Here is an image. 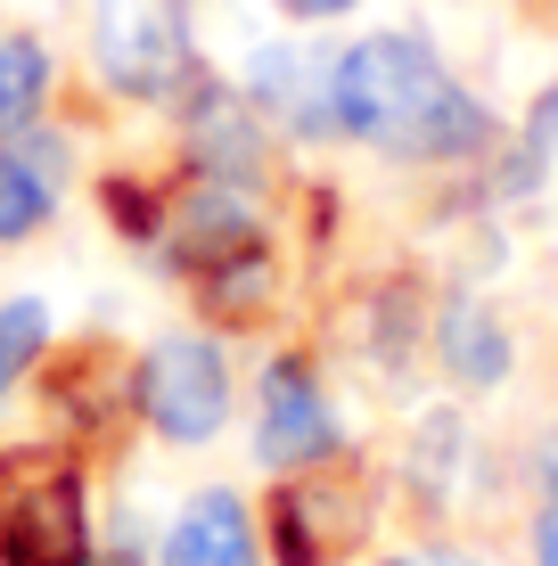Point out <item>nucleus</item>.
Returning a JSON list of instances; mask_svg holds the SVG:
<instances>
[{"instance_id":"nucleus-1","label":"nucleus","mask_w":558,"mask_h":566,"mask_svg":"<svg viewBox=\"0 0 558 566\" xmlns=\"http://www.w3.org/2000/svg\"><path fill=\"white\" fill-rule=\"evenodd\" d=\"M337 124L419 165H460L493 140V115L411 33H370L337 57Z\"/></svg>"},{"instance_id":"nucleus-2","label":"nucleus","mask_w":558,"mask_h":566,"mask_svg":"<svg viewBox=\"0 0 558 566\" xmlns=\"http://www.w3.org/2000/svg\"><path fill=\"white\" fill-rule=\"evenodd\" d=\"M91 50L124 99H172L189 83V0H91Z\"/></svg>"},{"instance_id":"nucleus-3","label":"nucleus","mask_w":558,"mask_h":566,"mask_svg":"<svg viewBox=\"0 0 558 566\" xmlns=\"http://www.w3.org/2000/svg\"><path fill=\"white\" fill-rule=\"evenodd\" d=\"M0 566H91V510L74 468H0Z\"/></svg>"},{"instance_id":"nucleus-4","label":"nucleus","mask_w":558,"mask_h":566,"mask_svg":"<svg viewBox=\"0 0 558 566\" xmlns=\"http://www.w3.org/2000/svg\"><path fill=\"white\" fill-rule=\"evenodd\" d=\"M361 534H370V484H361L354 468L313 460L304 484H280V493H272L280 566H337Z\"/></svg>"},{"instance_id":"nucleus-5","label":"nucleus","mask_w":558,"mask_h":566,"mask_svg":"<svg viewBox=\"0 0 558 566\" xmlns=\"http://www.w3.org/2000/svg\"><path fill=\"white\" fill-rule=\"evenodd\" d=\"M131 395H140V411H148L157 436L206 443V436L230 419V369H222V354H214L206 337H165V345H148Z\"/></svg>"},{"instance_id":"nucleus-6","label":"nucleus","mask_w":558,"mask_h":566,"mask_svg":"<svg viewBox=\"0 0 558 566\" xmlns=\"http://www.w3.org/2000/svg\"><path fill=\"white\" fill-rule=\"evenodd\" d=\"M263 460L272 468H313L337 452V419H329V395L313 386V361L280 354L263 369V427H255Z\"/></svg>"},{"instance_id":"nucleus-7","label":"nucleus","mask_w":558,"mask_h":566,"mask_svg":"<svg viewBox=\"0 0 558 566\" xmlns=\"http://www.w3.org/2000/svg\"><path fill=\"white\" fill-rule=\"evenodd\" d=\"M57 206V148L50 140H0V247L33 239Z\"/></svg>"},{"instance_id":"nucleus-8","label":"nucleus","mask_w":558,"mask_h":566,"mask_svg":"<svg viewBox=\"0 0 558 566\" xmlns=\"http://www.w3.org/2000/svg\"><path fill=\"white\" fill-rule=\"evenodd\" d=\"M165 566H255L239 493H198L189 501L181 525H172V542H165Z\"/></svg>"},{"instance_id":"nucleus-9","label":"nucleus","mask_w":558,"mask_h":566,"mask_svg":"<svg viewBox=\"0 0 558 566\" xmlns=\"http://www.w3.org/2000/svg\"><path fill=\"white\" fill-rule=\"evenodd\" d=\"M189 148H198V165L214 172V181H246V172H255V115H246V99H230V91L206 83L198 99H189Z\"/></svg>"},{"instance_id":"nucleus-10","label":"nucleus","mask_w":558,"mask_h":566,"mask_svg":"<svg viewBox=\"0 0 558 566\" xmlns=\"http://www.w3.org/2000/svg\"><path fill=\"white\" fill-rule=\"evenodd\" d=\"M42 99H50V50L33 42V33H9V42H0V140L33 132Z\"/></svg>"},{"instance_id":"nucleus-11","label":"nucleus","mask_w":558,"mask_h":566,"mask_svg":"<svg viewBox=\"0 0 558 566\" xmlns=\"http://www.w3.org/2000/svg\"><path fill=\"white\" fill-rule=\"evenodd\" d=\"M444 361H452L468 386H493V378L509 369V337H502L476 304H452V312H444Z\"/></svg>"},{"instance_id":"nucleus-12","label":"nucleus","mask_w":558,"mask_h":566,"mask_svg":"<svg viewBox=\"0 0 558 566\" xmlns=\"http://www.w3.org/2000/svg\"><path fill=\"white\" fill-rule=\"evenodd\" d=\"M42 345H50V312L42 304H33V296L0 304V402H9V386L25 378L33 361H42Z\"/></svg>"},{"instance_id":"nucleus-13","label":"nucleus","mask_w":558,"mask_h":566,"mask_svg":"<svg viewBox=\"0 0 558 566\" xmlns=\"http://www.w3.org/2000/svg\"><path fill=\"white\" fill-rule=\"evenodd\" d=\"M107 222H124V239H157V198L140 181H107Z\"/></svg>"},{"instance_id":"nucleus-14","label":"nucleus","mask_w":558,"mask_h":566,"mask_svg":"<svg viewBox=\"0 0 558 566\" xmlns=\"http://www.w3.org/2000/svg\"><path fill=\"white\" fill-rule=\"evenodd\" d=\"M280 9H287V17H345L354 0H280Z\"/></svg>"},{"instance_id":"nucleus-15","label":"nucleus","mask_w":558,"mask_h":566,"mask_svg":"<svg viewBox=\"0 0 558 566\" xmlns=\"http://www.w3.org/2000/svg\"><path fill=\"white\" fill-rule=\"evenodd\" d=\"M534 551H543V566H558V501H550V517H543V534H534Z\"/></svg>"},{"instance_id":"nucleus-16","label":"nucleus","mask_w":558,"mask_h":566,"mask_svg":"<svg viewBox=\"0 0 558 566\" xmlns=\"http://www.w3.org/2000/svg\"><path fill=\"white\" fill-rule=\"evenodd\" d=\"M543 468H550V484H558V436H550V452H543Z\"/></svg>"},{"instance_id":"nucleus-17","label":"nucleus","mask_w":558,"mask_h":566,"mask_svg":"<svg viewBox=\"0 0 558 566\" xmlns=\"http://www.w3.org/2000/svg\"><path fill=\"white\" fill-rule=\"evenodd\" d=\"M387 566H444V558H387Z\"/></svg>"}]
</instances>
